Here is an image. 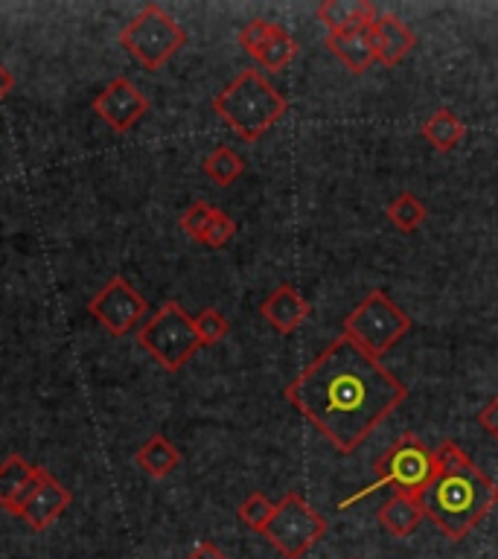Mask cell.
Masks as SVG:
<instances>
[{
  "label": "cell",
  "mask_w": 498,
  "mask_h": 559,
  "mask_svg": "<svg viewBox=\"0 0 498 559\" xmlns=\"http://www.w3.org/2000/svg\"><path fill=\"white\" fill-rule=\"evenodd\" d=\"M195 332H199L201 338V347H213V344H218V341L225 338L227 332H230V323H227V318L218 309H213V306H208V309H201L195 318Z\"/></svg>",
  "instance_id": "cell-24"
},
{
  "label": "cell",
  "mask_w": 498,
  "mask_h": 559,
  "mask_svg": "<svg viewBox=\"0 0 498 559\" xmlns=\"http://www.w3.org/2000/svg\"><path fill=\"white\" fill-rule=\"evenodd\" d=\"M376 480L367 484L365 489H358L356 496H349L347 501H341V510H347L361 498L374 496L376 489H393L400 496H414L417 498L423 489L431 484V478L437 475V452L428 449V443H423L414 431H405L402 437H396L388 449H384L374 463Z\"/></svg>",
  "instance_id": "cell-4"
},
{
  "label": "cell",
  "mask_w": 498,
  "mask_h": 559,
  "mask_svg": "<svg viewBox=\"0 0 498 559\" xmlns=\"http://www.w3.org/2000/svg\"><path fill=\"white\" fill-rule=\"evenodd\" d=\"M297 52H300V47H297L295 38H292L283 26L271 24L269 38H265V44L260 47V52L253 56V61H257L265 73H280V70L288 68V64L297 59Z\"/></svg>",
  "instance_id": "cell-20"
},
{
  "label": "cell",
  "mask_w": 498,
  "mask_h": 559,
  "mask_svg": "<svg viewBox=\"0 0 498 559\" xmlns=\"http://www.w3.org/2000/svg\"><path fill=\"white\" fill-rule=\"evenodd\" d=\"M138 466L152 478H169L178 466H181V452L175 449L173 440L164 435H152L146 443L140 445Z\"/></svg>",
  "instance_id": "cell-19"
},
{
  "label": "cell",
  "mask_w": 498,
  "mask_h": 559,
  "mask_svg": "<svg viewBox=\"0 0 498 559\" xmlns=\"http://www.w3.org/2000/svg\"><path fill=\"white\" fill-rule=\"evenodd\" d=\"M201 169H204V175H208L213 183H218V187H230V183L245 173V160L236 155L230 146H216L208 157H204Z\"/></svg>",
  "instance_id": "cell-22"
},
{
  "label": "cell",
  "mask_w": 498,
  "mask_h": 559,
  "mask_svg": "<svg viewBox=\"0 0 498 559\" xmlns=\"http://www.w3.org/2000/svg\"><path fill=\"white\" fill-rule=\"evenodd\" d=\"M213 111L245 143H257L265 131H271L283 120V114L288 111V103L286 96L280 94L260 70L248 68L213 96Z\"/></svg>",
  "instance_id": "cell-3"
},
{
  "label": "cell",
  "mask_w": 498,
  "mask_h": 559,
  "mask_svg": "<svg viewBox=\"0 0 498 559\" xmlns=\"http://www.w3.org/2000/svg\"><path fill=\"white\" fill-rule=\"evenodd\" d=\"M315 15L327 26V33H341L353 26H370L379 12L370 0H323Z\"/></svg>",
  "instance_id": "cell-17"
},
{
  "label": "cell",
  "mask_w": 498,
  "mask_h": 559,
  "mask_svg": "<svg viewBox=\"0 0 498 559\" xmlns=\"http://www.w3.org/2000/svg\"><path fill=\"white\" fill-rule=\"evenodd\" d=\"M87 312L103 323L105 332H111V335L120 338V335H129V332L143 321V314L149 312V304L146 297L131 286L129 280L117 274V277L108 280V283L91 297Z\"/></svg>",
  "instance_id": "cell-9"
},
{
  "label": "cell",
  "mask_w": 498,
  "mask_h": 559,
  "mask_svg": "<svg viewBox=\"0 0 498 559\" xmlns=\"http://www.w3.org/2000/svg\"><path fill=\"white\" fill-rule=\"evenodd\" d=\"M435 452L437 475L417 501L446 539L463 542L498 504V484L452 440L437 445Z\"/></svg>",
  "instance_id": "cell-2"
},
{
  "label": "cell",
  "mask_w": 498,
  "mask_h": 559,
  "mask_svg": "<svg viewBox=\"0 0 498 559\" xmlns=\"http://www.w3.org/2000/svg\"><path fill=\"white\" fill-rule=\"evenodd\" d=\"M140 347L155 358L157 365L178 373L187 361L201 349V338L195 332V321L183 312L181 304L166 300L138 332Z\"/></svg>",
  "instance_id": "cell-7"
},
{
  "label": "cell",
  "mask_w": 498,
  "mask_h": 559,
  "mask_svg": "<svg viewBox=\"0 0 498 559\" xmlns=\"http://www.w3.org/2000/svg\"><path fill=\"white\" fill-rule=\"evenodd\" d=\"M478 423L484 426V431H489V435L496 437L498 440V393L489 400V405L478 414Z\"/></svg>",
  "instance_id": "cell-28"
},
{
  "label": "cell",
  "mask_w": 498,
  "mask_h": 559,
  "mask_svg": "<svg viewBox=\"0 0 498 559\" xmlns=\"http://www.w3.org/2000/svg\"><path fill=\"white\" fill-rule=\"evenodd\" d=\"M370 38H374L376 61L388 64V68L400 64L417 44V35L411 33V26L402 24L400 17L391 15V12L376 15V21L370 24Z\"/></svg>",
  "instance_id": "cell-13"
},
{
  "label": "cell",
  "mask_w": 498,
  "mask_h": 559,
  "mask_svg": "<svg viewBox=\"0 0 498 559\" xmlns=\"http://www.w3.org/2000/svg\"><path fill=\"white\" fill-rule=\"evenodd\" d=\"M70 501H73L70 489L61 480L52 478L50 472L38 466L35 487L24 498V504L17 510V519H24L33 531H47L50 524L59 522L61 513L70 507Z\"/></svg>",
  "instance_id": "cell-11"
},
{
  "label": "cell",
  "mask_w": 498,
  "mask_h": 559,
  "mask_svg": "<svg viewBox=\"0 0 498 559\" xmlns=\"http://www.w3.org/2000/svg\"><path fill=\"white\" fill-rule=\"evenodd\" d=\"M12 87H15V76H12V73H9V70L0 64V103H3V99L12 94Z\"/></svg>",
  "instance_id": "cell-30"
},
{
  "label": "cell",
  "mask_w": 498,
  "mask_h": 559,
  "mask_svg": "<svg viewBox=\"0 0 498 559\" xmlns=\"http://www.w3.org/2000/svg\"><path fill=\"white\" fill-rule=\"evenodd\" d=\"M384 216H388V222H391L396 230H402V234H414V230L423 227V222L428 218V207L414 195V192L405 190L400 192L396 199H391V204L384 207Z\"/></svg>",
  "instance_id": "cell-21"
},
{
  "label": "cell",
  "mask_w": 498,
  "mask_h": 559,
  "mask_svg": "<svg viewBox=\"0 0 498 559\" xmlns=\"http://www.w3.org/2000/svg\"><path fill=\"white\" fill-rule=\"evenodd\" d=\"M423 519H426V515H423V507H419L417 498L400 496V492H393V496L382 504L379 515H376L379 527H382L388 536H393V539H408L411 533L417 531Z\"/></svg>",
  "instance_id": "cell-16"
},
{
  "label": "cell",
  "mask_w": 498,
  "mask_h": 559,
  "mask_svg": "<svg viewBox=\"0 0 498 559\" xmlns=\"http://www.w3.org/2000/svg\"><path fill=\"white\" fill-rule=\"evenodd\" d=\"M260 314L269 321V326H274V332L292 335L312 314V304H306V297L295 286L283 283L262 300Z\"/></svg>",
  "instance_id": "cell-12"
},
{
  "label": "cell",
  "mask_w": 498,
  "mask_h": 559,
  "mask_svg": "<svg viewBox=\"0 0 498 559\" xmlns=\"http://www.w3.org/2000/svg\"><path fill=\"white\" fill-rule=\"evenodd\" d=\"M327 50L356 76L365 73L370 64H376L370 26H353V29H341V33H327Z\"/></svg>",
  "instance_id": "cell-14"
},
{
  "label": "cell",
  "mask_w": 498,
  "mask_h": 559,
  "mask_svg": "<svg viewBox=\"0 0 498 559\" xmlns=\"http://www.w3.org/2000/svg\"><path fill=\"white\" fill-rule=\"evenodd\" d=\"M187 559H227V557L216 548V545H213V542H201V545L192 548V554Z\"/></svg>",
  "instance_id": "cell-29"
},
{
  "label": "cell",
  "mask_w": 498,
  "mask_h": 559,
  "mask_svg": "<svg viewBox=\"0 0 498 559\" xmlns=\"http://www.w3.org/2000/svg\"><path fill=\"white\" fill-rule=\"evenodd\" d=\"M327 519L300 492H288L274 504V515L265 524V542L283 559H304L323 539Z\"/></svg>",
  "instance_id": "cell-8"
},
{
  "label": "cell",
  "mask_w": 498,
  "mask_h": 559,
  "mask_svg": "<svg viewBox=\"0 0 498 559\" xmlns=\"http://www.w3.org/2000/svg\"><path fill=\"white\" fill-rule=\"evenodd\" d=\"M213 210L216 207H213V204H208V201H192L190 207L183 210L181 230L190 236L192 242H201V239H204L210 218H213Z\"/></svg>",
  "instance_id": "cell-25"
},
{
  "label": "cell",
  "mask_w": 498,
  "mask_h": 559,
  "mask_svg": "<svg viewBox=\"0 0 498 559\" xmlns=\"http://www.w3.org/2000/svg\"><path fill=\"white\" fill-rule=\"evenodd\" d=\"M269 29H271L269 21H262V17H253L251 24H245L242 33H239V47H242V50L253 59V56L260 52L262 44H265V38H269Z\"/></svg>",
  "instance_id": "cell-27"
},
{
  "label": "cell",
  "mask_w": 498,
  "mask_h": 559,
  "mask_svg": "<svg viewBox=\"0 0 498 559\" xmlns=\"http://www.w3.org/2000/svg\"><path fill=\"white\" fill-rule=\"evenodd\" d=\"M236 234V222L227 216L225 210H213V218H210L208 234L201 239V245H208V248H225Z\"/></svg>",
  "instance_id": "cell-26"
},
{
  "label": "cell",
  "mask_w": 498,
  "mask_h": 559,
  "mask_svg": "<svg viewBox=\"0 0 498 559\" xmlns=\"http://www.w3.org/2000/svg\"><path fill=\"white\" fill-rule=\"evenodd\" d=\"M411 330V318L405 309L393 304L384 288L367 292L353 312L344 318V338H349L356 347H361L367 356L382 361L384 353H391Z\"/></svg>",
  "instance_id": "cell-5"
},
{
  "label": "cell",
  "mask_w": 498,
  "mask_h": 559,
  "mask_svg": "<svg viewBox=\"0 0 498 559\" xmlns=\"http://www.w3.org/2000/svg\"><path fill=\"white\" fill-rule=\"evenodd\" d=\"M35 478H38V466L26 463L21 454H9L7 461L0 463V507L17 515L24 498L35 487Z\"/></svg>",
  "instance_id": "cell-15"
},
{
  "label": "cell",
  "mask_w": 498,
  "mask_h": 559,
  "mask_svg": "<svg viewBox=\"0 0 498 559\" xmlns=\"http://www.w3.org/2000/svg\"><path fill=\"white\" fill-rule=\"evenodd\" d=\"M339 454H353L402 402L408 388L365 349L339 335L283 391Z\"/></svg>",
  "instance_id": "cell-1"
},
{
  "label": "cell",
  "mask_w": 498,
  "mask_h": 559,
  "mask_svg": "<svg viewBox=\"0 0 498 559\" xmlns=\"http://www.w3.org/2000/svg\"><path fill=\"white\" fill-rule=\"evenodd\" d=\"M94 114L108 129L129 131L149 114V99L134 82L117 76L94 96Z\"/></svg>",
  "instance_id": "cell-10"
},
{
  "label": "cell",
  "mask_w": 498,
  "mask_h": 559,
  "mask_svg": "<svg viewBox=\"0 0 498 559\" xmlns=\"http://www.w3.org/2000/svg\"><path fill=\"white\" fill-rule=\"evenodd\" d=\"M419 138L426 140L435 152H452L466 138V122L452 108H437L428 114V120L419 126Z\"/></svg>",
  "instance_id": "cell-18"
},
{
  "label": "cell",
  "mask_w": 498,
  "mask_h": 559,
  "mask_svg": "<svg viewBox=\"0 0 498 559\" xmlns=\"http://www.w3.org/2000/svg\"><path fill=\"white\" fill-rule=\"evenodd\" d=\"M120 44L140 68L161 70L187 44V29L157 3H146L122 26Z\"/></svg>",
  "instance_id": "cell-6"
},
{
  "label": "cell",
  "mask_w": 498,
  "mask_h": 559,
  "mask_svg": "<svg viewBox=\"0 0 498 559\" xmlns=\"http://www.w3.org/2000/svg\"><path fill=\"white\" fill-rule=\"evenodd\" d=\"M236 515H239V522H242L245 527L262 533L265 531V524L271 522V515H274V501H269L262 492H251V496L239 504Z\"/></svg>",
  "instance_id": "cell-23"
}]
</instances>
